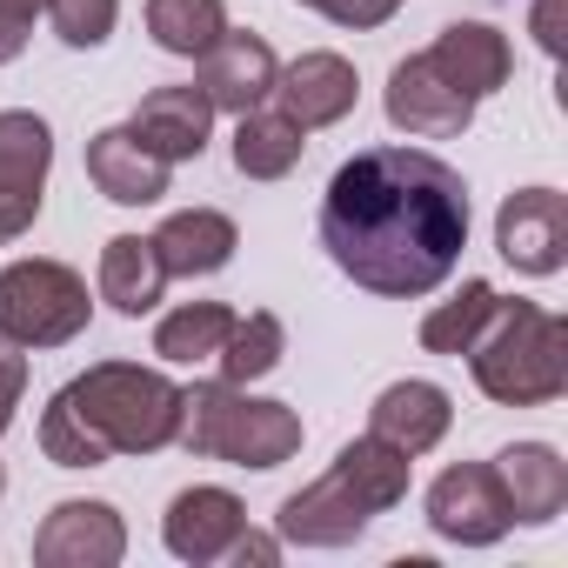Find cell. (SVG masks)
I'll return each instance as SVG.
<instances>
[{"label":"cell","instance_id":"1","mask_svg":"<svg viewBox=\"0 0 568 568\" xmlns=\"http://www.w3.org/2000/svg\"><path fill=\"white\" fill-rule=\"evenodd\" d=\"M322 247L355 288L422 302L468 247V181L422 148H368L322 194Z\"/></svg>","mask_w":568,"mask_h":568},{"label":"cell","instance_id":"2","mask_svg":"<svg viewBox=\"0 0 568 568\" xmlns=\"http://www.w3.org/2000/svg\"><path fill=\"white\" fill-rule=\"evenodd\" d=\"M181 428V388L161 368L141 362H101L74 375L48 415H41V455L54 468H101L114 455H154L174 448Z\"/></svg>","mask_w":568,"mask_h":568},{"label":"cell","instance_id":"3","mask_svg":"<svg viewBox=\"0 0 568 568\" xmlns=\"http://www.w3.org/2000/svg\"><path fill=\"white\" fill-rule=\"evenodd\" d=\"M408 468H415V455L388 448L382 435H355L322 481H308L302 495L281 501V515H274L281 541H295V548H348L355 535H368L375 515H388L408 495Z\"/></svg>","mask_w":568,"mask_h":568},{"label":"cell","instance_id":"4","mask_svg":"<svg viewBox=\"0 0 568 568\" xmlns=\"http://www.w3.org/2000/svg\"><path fill=\"white\" fill-rule=\"evenodd\" d=\"M475 388L501 408H541L568 388V322L535 302H495L468 348Z\"/></svg>","mask_w":568,"mask_h":568},{"label":"cell","instance_id":"5","mask_svg":"<svg viewBox=\"0 0 568 568\" xmlns=\"http://www.w3.org/2000/svg\"><path fill=\"white\" fill-rule=\"evenodd\" d=\"M174 442L187 455H207L227 468H281L302 455V415L288 402H254L234 382H194V388H181Z\"/></svg>","mask_w":568,"mask_h":568},{"label":"cell","instance_id":"6","mask_svg":"<svg viewBox=\"0 0 568 568\" xmlns=\"http://www.w3.org/2000/svg\"><path fill=\"white\" fill-rule=\"evenodd\" d=\"M94 302L68 261H14L0 267V335L21 348H68L88 328Z\"/></svg>","mask_w":568,"mask_h":568},{"label":"cell","instance_id":"7","mask_svg":"<svg viewBox=\"0 0 568 568\" xmlns=\"http://www.w3.org/2000/svg\"><path fill=\"white\" fill-rule=\"evenodd\" d=\"M428 528L442 541H462V548L501 541L515 528V515H508L495 462H455V468H442L435 488H428Z\"/></svg>","mask_w":568,"mask_h":568},{"label":"cell","instance_id":"8","mask_svg":"<svg viewBox=\"0 0 568 568\" xmlns=\"http://www.w3.org/2000/svg\"><path fill=\"white\" fill-rule=\"evenodd\" d=\"M48 168H54V128L28 108H8L0 114V241H21L34 227Z\"/></svg>","mask_w":568,"mask_h":568},{"label":"cell","instance_id":"9","mask_svg":"<svg viewBox=\"0 0 568 568\" xmlns=\"http://www.w3.org/2000/svg\"><path fill=\"white\" fill-rule=\"evenodd\" d=\"M495 247L521 274H555L568 261V201L555 187H521L495 214Z\"/></svg>","mask_w":568,"mask_h":568},{"label":"cell","instance_id":"10","mask_svg":"<svg viewBox=\"0 0 568 568\" xmlns=\"http://www.w3.org/2000/svg\"><path fill=\"white\" fill-rule=\"evenodd\" d=\"M388 121L415 141H455L468 121H475V101L462 88H448L435 74L428 54H408L395 74H388Z\"/></svg>","mask_w":568,"mask_h":568},{"label":"cell","instance_id":"11","mask_svg":"<svg viewBox=\"0 0 568 568\" xmlns=\"http://www.w3.org/2000/svg\"><path fill=\"white\" fill-rule=\"evenodd\" d=\"M121 555H128V528L108 501H61L34 535L41 568H114Z\"/></svg>","mask_w":568,"mask_h":568},{"label":"cell","instance_id":"12","mask_svg":"<svg viewBox=\"0 0 568 568\" xmlns=\"http://www.w3.org/2000/svg\"><path fill=\"white\" fill-rule=\"evenodd\" d=\"M274 74H281V61H274V48L261 34L221 28V41L201 54V81L194 88L207 94L214 114H247V108H261L274 94Z\"/></svg>","mask_w":568,"mask_h":568},{"label":"cell","instance_id":"13","mask_svg":"<svg viewBox=\"0 0 568 568\" xmlns=\"http://www.w3.org/2000/svg\"><path fill=\"white\" fill-rule=\"evenodd\" d=\"M355 94H362L355 68H348L342 54H328V48H315V54H302V61H288V68L274 74L281 114L302 121V128H335V121H348V114H355Z\"/></svg>","mask_w":568,"mask_h":568},{"label":"cell","instance_id":"14","mask_svg":"<svg viewBox=\"0 0 568 568\" xmlns=\"http://www.w3.org/2000/svg\"><path fill=\"white\" fill-rule=\"evenodd\" d=\"M241 528H247V508H241L227 488H181V495L168 501V515H161L168 555H181V561H194V568L221 561Z\"/></svg>","mask_w":568,"mask_h":568},{"label":"cell","instance_id":"15","mask_svg":"<svg viewBox=\"0 0 568 568\" xmlns=\"http://www.w3.org/2000/svg\"><path fill=\"white\" fill-rule=\"evenodd\" d=\"M428 61H435V74H442L448 88H462L468 101L501 94V88H508V74H515L508 34H495L488 21H455V28H442V34H435V48H428Z\"/></svg>","mask_w":568,"mask_h":568},{"label":"cell","instance_id":"16","mask_svg":"<svg viewBox=\"0 0 568 568\" xmlns=\"http://www.w3.org/2000/svg\"><path fill=\"white\" fill-rule=\"evenodd\" d=\"M88 181L114 207H154L168 194V161L134 141V128H101L88 141Z\"/></svg>","mask_w":568,"mask_h":568},{"label":"cell","instance_id":"17","mask_svg":"<svg viewBox=\"0 0 568 568\" xmlns=\"http://www.w3.org/2000/svg\"><path fill=\"white\" fill-rule=\"evenodd\" d=\"M128 128H134L141 148H154V154L174 168V161H201L207 128H214V108H207L201 88H154V94L134 108Z\"/></svg>","mask_w":568,"mask_h":568},{"label":"cell","instance_id":"18","mask_svg":"<svg viewBox=\"0 0 568 568\" xmlns=\"http://www.w3.org/2000/svg\"><path fill=\"white\" fill-rule=\"evenodd\" d=\"M495 475H501V495H508V515L541 528L568 508V462L548 448V442H515L495 455Z\"/></svg>","mask_w":568,"mask_h":568},{"label":"cell","instance_id":"19","mask_svg":"<svg viewBox=\"0 0 568 568\" xmlns=\"http://www.w3.org/2000/svg\"><path fill=\"white\" fill-rule=\"evenodd\" d=\"M448 422H455V408H448V388H435V382H395L368 408V435H382L402 455H428L448 435Z\"/></svg>","mask_w":568,"mask_h":568},{"label":"cell","instance_id":"20","mask_svg":"<svg viewBox=\"0 0 568 568\" xmlns=\"http://www.w3.org/2000/svg\"><path fill=\"white\" fill-rule=\"evenodd\" d=\"M154 254H161V267L168 274H221L227 261H234V247H241V234H234V221L221 214V207H181V214H168L154 234Z\"/></svg>","mask_w":568,"mask_h":568},{"label":"cell","instance_id":"21","mask_svg":"<svg viewBox=\"0 0 568 568\" xmlns=\"http://www.w3.org/2000/svg\"><path fill=\"white\" fill-rule=\"evenodd\" d=\"M161 288H168V267H161V254H154L148 234H114V241L101 247V302H108L114 315L141 322V315L161 302Z\"/></svg>","mask_w":568,"mask_h":568},{"label":"cell","instance_id":"22","mask_svg":"<svg viewBox=\"0 0 568 568\" xmlns=\"http://www.w3.org/2000/svg\"><path fill=\"white\" fill-rule=\"evenodd\" d=\"M302 148H308V128L288 121L281 108H247L234 114V168L247 181H281V174H295L302 168Z\"/></svg>","mask_w":568,"mask_h":568},{"label":"cell","instance_id":"23","mask_svg":"<svg viewBox=\"0 0 568 568\" xmlns=\"http://www.w3.org/2000/svg\"><path fill=\"white\" fill-rule=\"evenodd\" d=\"M227 28V8L221 0H148V34L161 54H181V61H201Z\"/></svg>","mask_w":568,"mask_h":568},{"label":"cell","instance_id":"24","mask_svg":"<svg viewBox=\"0 0 568 568\" xmlns=\"http://www.w3.org/2000/svg\"><path fill=\"white\" fill-rule=\"evenodd\" d=\"M281 355H288V328H281V315H267V308H254L247 322L234 315V328H227V342H221V382H234V388H247V382H261V375H274L281 368Z\"/></svg>","mask_w":568,"mask_h":568},{"label":"cell","instance_id":"25","mask_svg":"<svg viewBox=\"0 0 568 568\" xmlns=\"http://www.w3.org/2000/svg\"><path fill=\"white\" fill-rule=\"evenodd\" d=\"M227 328H234V308H221V302H187V308H174V315L154 328V355L174 362V368L214 362L221 342H227Z\"/></svg>","mask_w":568,"mask_h":568},{"label":"cell","instance_id":"26","mask_svg":"<svg viewBox=\"0 0 568 568\" xmlns=\"http://www.w3.org/2000/svg\"><path fill=\"white\" fill-rule=\"evenodd\" d=\"M495 302H501V295L488 288V281H462V295H455V302H442V308H428V315H422V348H428V355H455V362H462V355L475 348V335L488 328Z\"/></svg>","mask_w":568,"mask_h":568},{"label":"cell","instance_id":"27","mask_svg":"<svg viewBox=\"0 0 568 568\" xmlns=\"http://www.w3.org/2000/svg\"><path fill=\"white\" fill-rule=\"evenodd\" d=\"M48 21L68 48H101L121 21V0H48Z\"/></svg>","mask_w":568,"mask_h":568},{"label":"cell","instance_id":"28","mask_svg":"<svg viewBox=\"0 0 568 568\" xmlns=\"http://www.w3.org/2000/svg\"><path fill=\"white\" fill-rule=\"evenodd\" d=\"M302 8H315V14H328L335 28H355V34H368V28H382V21H395V8H402V0H302Z\"/></svg>","mask_w":568,"mask_h":568},{"label":"cell","instance_id":"29","mask_svg":"<svg viewBox=\"0 0 568 568\" xmlns=\"http://www.w3.org/2000/svg\"><path fill=\"white\" fill-rule=\"evenodd\" d=\"M21 395H28V355H21V342L0 335V435H8V422H14V408H21Z\"/></svg>","mask_w":568,"mask_h":568},{"label":"cell","instance_id":"30","mask_svg":"<svg viewBox=\"0 0 568 568\" xmlns=\"http://www.w3.org/2000/svg\"><path fill=\"white\" fill-rule=\"evenodd\" d=\"M221 561H281V541L274 535H254V528H241L234 541H227V555Z\"/></svg>","mask_w":568,"mask_h":568},{"label":"cell","instance_id":"31","mask_svg":"<svg viewBox=\"0 0 568 568\" xmlns=\"http://www.w3.org/2000/svg\"><path fill=\"white\" fill-rule=\"evenodd\" d=\"M28 34H34V21H21V14H0V68H8V61H21Z\"/></svg>","mask_w":568,"mask_h":568},{"label":"cell","instance_id":"32","mask_svg":"<svg viewBox=\"0 0 568 568\" xmlns=\"http://www.w3.org/2000/svg\"><path fill=\"white\" fill-rule=\"evenodd\" d=\"M555 21H561V0H535V41H541V54H561Z\"/></svg>","mask_w":568,"mask_h":568},{"label":"cell","instance_id":"33","mask_svg":"<svg viewBox=\"0 0 568 568\" xmlns=\"http://www.w3.org/2000/svg\"><path fill=\"white\" fill-rule=\"evenodd\" d=\"M48 8V0H0V14H21V21H34Z\"/></svg>","mask_w":568,"mask_h":568},{"label":"cell","instance_id":"34","mask_svg":"<svg viewBox=\"0 0 568 568\" xmlns=\"http://www.w3.org/2000/svg\"><path fill=\"white\" fill-rule=\"evenodd\" d=\"M0 495H8V468H0Z\"/></svg>","mask_w":568,"mask_h":568}]
</instances>
